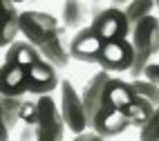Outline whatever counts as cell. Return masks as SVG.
Masks as SVG:
<instances>
[{
  "label": "cell",
  "mask_w": 159,
  "mask_h": 141,
  "mask_svg": "<svg viewBox=\"0 0 159 141\" xmlns=\"http://www.w3.org/2000/svg\"><path fill=\"white\" fill-rule=\"evenodd\" d=\"M20 34V14L14 2L0 0V49L11 47Z\"/></svg>",
  "instance_id": "obj_13"
},
{
  "label": "cell",
  "mask_w": 159,
  "mask_h": 141,
  "mask_svg": "<svg viewBox=\"0 0 159 141\" xmlns=\"http://www.w3.org/2000/svg\"><path fill=\"white\" fill-rule=\"evenodd\" d=\"M20 141H36V125H23Z\"/></svg>",
  "instance_id": "obj_23"
},
{
  "label": "cell",
  "mask_w": 159,
  "mask_h": 141,
  "mask_svg": "<svg viewBox=\"0 0 159 141\" xmlns=\"http://www.w3.org/2000/svg\"><path fill=\"white\" fill-rule=\"evenodd\" d=\"M61 116L65 121V128H70L74 134H81L88 130V116L83 107L81 94L74 90L72 81H61Z\"/></svg>",
  "instance_id": "obj_6"
},
{
  "label": "cell",
  "mask_w": 159,
  "mask_h": 141,
  "mask_svg": "<svg viewBox=\"0 0 159 141\" xmlns=\"http://www.w3.org/2000/svg\"><path fill=\"white\" fill-rule=\"evenodd\" d=\"M0 94L25 96L27 94V67L18 63H2L0 67Z\"/></svg>",
  "instance_id": "obj_11"
},
{
  "label": "cell",
  "mask_w": 159,
  "mask_h": 141,
  "mask_svg": "<svg viewBox=\"0 0 159 141\" xmlns=\"http://www.w3.org/2000/svg\"><path fill=\"white\" fill-rule=\"evenodd\" d=\"M36 114H38V99H25L23 107H20V123L36 125Z\"/></svg>",
  "instance_id": "obj_20"
},
{
  "label": "cell",
  "mask_w": 159,
  "mask_h": 141,
  "mask_svg": "<svg viewBox=\"0 0 159 141\" xmlns=\"http://www.w3.org/2000/svg\"><path fill=\"white\" fill-rule=\"evenodd\" d=\"M0 67H2V65H0Z\"/></svg>",
  "instance_id": "obj_26"
},
{
  "label": "cell",
  "mask_w": 159,
  "mask_h": 141,
  "mask_svg": "<svg viewBox=\"0 0 159 141\" xmlns=\"http://www.w3.org/2000/svg\"><path fill=\"white\" fill-rule=\"evenodd\" d=\"M63 137H65V121L54 96H38L36 141H63Z\"/></svg>",
  "instance_id": "obj_5"
},
{
  "label": "cell",
  "mask_w": 159,
  "mask_h": 141,
  "mask_svg": "<svg viewBox=\"0 0 159 141\" xmlns=\"http://www.w3.org/2000/svg\"><path fill=\"white\" fill-rule=\"evenodd\" d=\"M0 141H9V130L5 125V116H2V105H0Z\"/></svg>",
  "instance_id": "obj_24"
},
{
  "label": "cell",
  "mask_w": 159,
  "mask_h": 141,
  "mask_svg": "<svg viewBox=\"0 0 159 141\" xmlns=\"http://www.w3.org/2000/svg\"><path fill=\"white\" fill-rule=\"evenodd\" d=\"M139 139L141 141H159V107L152 112L150 121L139 130Z\"/></svg>",
  "instance_id": "obj_19"
},
{
  "label": "cell",
  "mask_w": 159,
  "mask_h": 141,
  "mask_svg": "<svg viewBox=\"0 0 159 141\" xmlns=\"http://www.w3.org/2000/svg\"><path fill=\"white\" fill-rule=\"evenodd\" d=\"M92 23V5L90 2H65L63 5V27L67 31H81Z\"/></svg>",
  "instance_id": "obj_14"
},
{
  "label": "cell",
  "mask_w": 159,
  "mask_h": 141,
  "mask_svg": "<svg viewBox=\"0 0 159 141\" xmlns=\"http://www.w3.org/2000/svg\"><path fill=\"white\" fill-rule=\"evenodd\" d=\"M40 58H43V56L38 54V49L31 45V43L16 40L14 45L5 52V61L2 63H18V65H23V67H29V65L38 63Z\"/></svg>",
  "instance_id": "obj_15"
},
{
  "label": "cell",
  "mask_w": 159,
  "mask_h": 141,
  "mask_svg": "<svg viewBox=\"0 0 159 141\" xmlns=\"http://www.w3.org/2000/svg\"><path fill=\"white\" fill-rule=\"evenodd\" d=\"M101 47H103V40L94 34L90 27H85V29H81V31H76V34L72 36L70 56L81 61V63H97Z\"/></svg>",
  "instance_id": "obj_10"
},
{
  "label": "cell",
  "mask_w": 159,
  "mask_h": 141,
  "mask_svg": "<svg viewBox=\"0 0 159 141\" xmlns=\"http://www.w3.org/2000/svg\"><path fill=\"white\" fill-rule=\"evenodd\" d=\"M110 72H97L94 76H90V81L85 83L83 88V94H81V101H83V107H85V116H88V128L92 130V121L97 112L103 107V92H105V85L110 81Z\"/></svg>",
  "instance_id": "obj_9"
},
{
  "label": "cell",
  "mask_w": 159,
  "mask_h": 141,
  "mask_svg": "<svg viewBox=\"0 0 159 141\" xmlns=\"http://www.w3.org/2000/svg\"><path fill=\"white\" fill-rule=\"evenodd\" d=\"M130 85L134 88V92L141 96L143 101H148L155 110L159 107V85L146 81V79H137V81H130Z\"/></svg>",
  "instance_id": "obj_18"
},
{
  "label": "cell",
  "mask_w": 159,
  "mask_h": 141,
  "mask_svg": "<svg viewBox=\"0 0 159 141\" xmlns=\"http://www.w3.org/2000/svg\"><path fill=\"white\" fill-rule=\"evenodd\" d=\"M20 34L31 43L38 54L54 70H65L70 56V34L58 20L47 11H23L20 14Z\"/></svg>",
  "instance_id": "obj_1"
},
{
  "label": "cell",
  "mask_w": 159,
  "mask_h": 141,
  "mask_svg": "<svg viewBox=\"0 0 159 141\" xmlns=\"http://www.w3.org/2000/svg\"><path fill=\"white\" fill-rule=\"evenodd\" d=\"M130 43L134 49V65L130 70L132 81L143 79V70L148 63H152V56L159 54V18L148 16L132 29Z\"/></svg>",
  "instance_id": "obj_3"
},
{
  "label": "cell",
  "mask_w": 159,
  "mask_h": 141,
  "mask_svg": "<svg viewBox=\"0 0 159 141\" xmlns=\"http://www.w3.org/2000/svg\"><path fill=\"white\" fill-rule=\"evenodd\" d=\"M155 7H157V9H159V2H155Z\"/></svg>",
  "instance_id": "obj_25"
},
{
  "label": "cell",
  "mask_w": 159,
  "mask_h": 141,
  "mask_svg": "<svg viewBox=\"0 0 159 141\" xmlns=\"http://www.w3.org/2000/svg\"><path fill=\"white\" fill-rule=\"evenodd\" d=\"M143 79L146 81H150L155 85H159V61H152V63H148L146 65V70H143Z\"/></svg>",
  "instance_id": "obj_21"
},
{
  "label": "cell",
  "mask_w": 159,
  "mask_h": 141,
  "mask_svg": "<svg viewBox=\"0 0 159 141\" xmlns=\"http://www.w3.org/2000/svg\"><path fill=\"white\" fill-rule=\"evenodd\" d=\"M72 141H103V137H99L94 130H85V132H81V134H74Z\"/></svg>",
  "instance_id": "obj_22"
},
{
  "label": "cell",
  "mask_w": 159,
  "mask_h": 141,
  "mask_svg": "<svg viewBox=\"0 0 159 141\" xmlns=\"http://www.w3.org/2000/svg\"><path fill=\"white\" fill-rule=\"evenodd\" d=\"M103 105L121 112L130 121V125L139 128V130L150 121V116L155 112V107L148 101H143L141 96L134 92V88L130 83H125L121 79H110L108 81L105 92H103Z\"/></svg>",
  "instance_id": "obj_2"
},
{
  "label": "cell",
  "mask_w": 159,
  "mask_h": 141,
  "mask_svg": "<svg viewBox=\"0 0 159 141\" xmlns=\"http://www.w3.org/2000/svg\"><path fill=\"white\" fill-rule=\"evenodd\" d=\"M152 9H155V2H143V0H139V2H125L123 14H125V18H128L130 34H132V29L139 25L141 20H146L148 16H152Z\"/></svg>",
  "instance_id": "obj_17"
},
{
  "label": "cell",
  "mask_w": 159,
  "mask_h": 141,
  "mask_svg": "<svg viewBox=\"0 0 159 141\" xmlns=\"http://www.w3.org/2000/svg\"><path fill=\"white\" fill-rule=\"evenodd\" d=\"M90 29L97 34L103 43H114V40H125L130 36V25L123 11L112 7H101L92 5V23Z\"/></svg>",
  "instance_id": "obj_4"
},
{
  "label": "cell",
  "mask_w": 159,
  "mask_h": 141,
  "mask_svg": "<svg viewBox=\"0 0 159 141\" xmlns=\"http://www.w3.org/2000/svg\"><path fill=\"white\" fill-rule=\"evenodd\" d=\"M97 65H101V70H105V72H130L134 65L132 43L128 38L114 40V43H103Z\"/></svg>",
  "instance_id": "obj_7"
},
{
  "label": "cell",
  "mask_w": 159,
  "mask_h": 141,
  "mask_svg": "<svg viewBox=\"0 0 159 141\" xmlns=\"http://www.w3.org/2000/svg\"><path fill=\"white\" fill-rule=\"evenodd\" d=\"M128 128H130L128 119H125L121 112L108 107V105H103L101 110L97 112V116H94V121H92V130L99 137H103V139L105 137H116V134L125 132Z\"/></svg>",
  "instance_id": "obj_12"
},
{
  "label": "cell",
  "mask_w": 159,
  "mask_h": 141,
  "mask_svg": "<svg viewBox=\"0 0 159 141\" xmlns=\"http://www.w3.org/2000/svg\"><path fill=\"white\" fill-rule=\"evenodd\" d=\"M58 85H61L58 70H54L45 58L27 67V92L34 94L36 99L38 96H52V92Z\"/></svg>",
  "instance_id": "obj_8"
},
{
  "label": "cell",
  "mask_w": 159,
  "mask_h": 141,
  "mask_svg": "<svg viewBox=\"0 0 159 141\" xmlns=\"http://www.w3.org/2000/svg\"><path fill=\"white\" fill-rule=\"evenodd\" d=\"M23 96H2L0 94V105H2V116H5V125L11 134V130L18 128L20 121V107H23Z\"/></svg>",
  "instance_id": "obj_16"
}]
</instances>
